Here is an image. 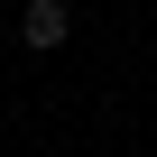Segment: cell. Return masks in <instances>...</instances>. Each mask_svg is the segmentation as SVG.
Returning <instances> with one entry per match:
<instances>
[{
    "mask_svg": "<svg viewBox=\"0 0 157 157\" xmlns=\"http://www.w3.org/2000/svg\"><path fill=\"white\" fill-rule=\"evenodd\" d=\"M74 37V10H65V0H28V10H19V46L28 56H56Z\"/></svg>",
    "mask_w": 157,
    "mask_h": 157,
    "instance_id": "6da1fadb",
    "label": "cell"
}]
</instances>
